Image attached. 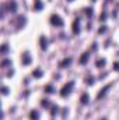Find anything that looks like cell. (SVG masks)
<instances>
[{"instance_id": "cell-19", "label": "cell", "mask_w": 119, "mask_h": 120, "mask_svg": "<svg viewBox=\"0 0 119 120\" xmlns=\"http://www.w3.org/2000/svg\"><path fill=\"white\" fill-rule=\"evenodd\" d=\"M8 63H10V61H8V59H4V60H3V63H1V66L4 67V66H7Z\"/></svg>"}, {"instance_id": "cell-5", "label": "cell", "mask_w": 119, "mask_h": 120, "mask_svg": "<svg viewBox=\"0 0 119 120\" xmlns=\"http://www.w3.org/2000/svg\"><path fill=\"white\" fill-rule=\"evenodd\" d=\"M21 61H23V64H24V66H27V64H30V63H31V57H30V55H28L27 52L23 55V60H21Z\"/></svg>"}, {"instance_id": "cell-11", "label": "cell", "mask_w": 119, "mask_h": 120, "mask_svg": "<svg viewBox=\"0 0 119 120\" xmlns=\"http://www.w3.org/2000/svg\"><path fill=\"white\" fill-rule=\"evenodd\" d=\"M95 66H97V67H104V66H105V59H98L97 63H95Z\"/></svg>"}, {"instance_id": "cell-2", "label": "cell", "mask_w": 119, "mask_h": 120, "mask_svg": "<svg viewBox=\"0 0 119 120\" xmlns=\"http://www.w3.org/2000/svg\"><path fill=\"white\" fill-rule=\"evenodd\" d=\"M51 24L55 25V27H62V25H63V20L60 18L58 14H55V15L51 17Z\"/></svg>"}, {"instance_id": "cell-18", "label": "cell", "mask_w": 119, "mask_h": 120, "mask_svg": "<svg viewBox=\"0 0 119 120\" xmlns=\"http://www.w3.org/2000/svg\"><path fill=\"white\" fill-rule=\"evenodd\" d=\"M45 91H46V92H53V88H52L51 85H48V87H45Z\"/></svg>"}, {"instance_id": "cell-16", "label": "cell", "mask_w": 119, "mask_h": 120, "mask_svg": "<svg viewBox=\"0 0 119 120\" xmlns=\"http://www.w3.org/2000/svg\"><path fill=\"white\" fill-rule=\"evenodd\" d=\"M42 8V3L41 1H36V4H35V10H41Z\"/></svg>"}, {"instance_id": "cell-10", "label": "cell", "mask_w": 119, "mask_h": 120, "mask_svg": "<svg viewBox=\"0 0 119 120\" xmlns=\"http://www.w3.org/2000/svg\"><path fill=\"white\" fill-rule=\"evenodd\" d=\"M38 117H39V116H38V112H36V110H32V112L30 113V119L31 120H38Z\"/></svg>"}, {"instance_id": "cell-9", "label": "cell", "mask_w": 119, "mask_h": 120, "mask_svg": "<svg viewBox=\"0 0 119 120\" xmlns=\"http://www.w3.org/2000/svg\"><path fill=\"white\" fill-rule=\"evenodd\" d=\"M80 101H81V103H83V105H87V103H88V95H87V94H83Z\"/></svg>"}, {"instance_id": "cell-8", "label": "cell", "mask_w": 119, "mask_h": 120, "mask_svg": "<svg viewBox=\"0 0 119 120\" xmlns=\"http://www.w3.org/2000/svg\"><path fill=\"white\" fill-rule=\"evenodd\" d=\"M32 75H34L35 78H39V77H42V70H41V68H36V70L32 73Z\"/></svg>"}, {"instance_id": "cell-4", "label": "cell", "mask_w": 119, "mask_h": 120, "mask_svg": "<svg viewBox=\"0 0 119 120\" xmlns=\"http://www.w3.org/2000/svg\"><path fill=\"white\" fill-rule=\"evenodd\" d=\"M79 32H80V21L74 20V22H73V34H79Z\"/></svg>"}, {"instance_id": "cell-23", "label": "cell", "mask_w": 119, "mask_h": 120, "mask_svg": "<svg viewBox=\"0 0 119 120\" xmlns=\"http://www.w3.org/2000/svg\"><path fill=\"white\" fill-rule=\"evenodd\" d=\"M67 1H73V0H67Z\"/></svg>"}, {"instance_id": "cell-20", "label": "cell", "mask_w": 119, "mask_h": 120, "mask_svg": "<svg viewBox=\"0 0 119 120\" xmlns=\"http://www.w3.org/2000/svg\"><path fill=\"white\" fill-rule=\"evenodd\" d=\"M1 91H3V94H4V95H7V88H6V87H3Z\"/></svg>"}, {"instance_id": "cell-21", "label": "cell", "mask_w": 119, "mask_h": 120, "mask_svg": "<svg viewBox=\"0 0 119 120\" xmlns=\"http://www.w3.org/2000/svg\"><path fill=\"white\" fill-rule=\"evenodd\" d=\"M114 68H115V70H119V63H115V64H114Z\"/></svg>"}, {"instance_id": "cell-13", "label": "cell", "mask_w": 119, "mask_h": 120, "mask_svg": "<svg viewBox=\"0 0 119 120\" xmlns=\"http://www.w3.org/2000/svg\"><path fill=\"white\" fill-rule=\"evenodd\" d=\"M69 64H70V59H64L60 63V67H66V66H69Z\"/></svg>"}, {"instance_id": "cell-3", "label": "cell", "mask_w": 119, "mask_h": 120, "mask_svg": "<svg viewBox=\"0 0 119 120\" xmlns=\"http://www.w3.org/2000/svg\"><path fill=\"white\" fill-rule=\"evenodd\" d=\"M90 59V52H86V53H83L81 55V57H80V64H86Z\"/></svg>"}, {"instance_id": "cell-24", "label": "cell", "mask_w": 119, "mask_h": 120, "mask_svg": "<svg viewBox=\"0 0 119 120\" xmlns=\"http://www.w3.org/2000/svg\"><path fill=\"white\" fill-rule=\"evenodd\" d=\"M102 120H105V119H102Z\"/></svg>"}, {"instance_id": "cell-15", "label": "cell", "mask_w": 119, "mask_h": 120, "mask_svg": "<svg viewBox=\"0 0 119 120\" xmlns=\"http://www.w3.org/2000/svg\"><path fill=\"white\" fill-rule=\"evenodd\" d=\"M86 84H88V85H92V84H94V78H92V77H88V78L86 80Z\"/></svg>"}, {"instance_id": "cell-12", "label": "cell", "mask_w": 119, "mask_h": 120, "mask_svg": "<svg viewBox=\"0 0 119 120\" xmlns=\"http://www.w3.org/2000/svg\"><path fill=\"white\" fill-rule=\"evenodd\" d=\"M8 10H10L11 13H14V11L17 10V6H16V3H13V1H11V3H10V6H8Z\"/></svg>"}, {"instance_id": "cell-7", "label": "cell", "mask_w": 119, "mask_h": 120, "mask_svg": "<svg viewBox=\"0 0 119 120\" xmlns=\"http://www.w3.org/2000/svg\"><path fill=\"white\" fill-rule=\"evenodd\" d=\"M39 42H41V48H42V49H44V50H45V49H46V46H48V41H46V39H45V38H44V36H42V38H41V41H39Z\"/></svg>"}, {"instance_id": "cell-17", "label": "cell", "mask_w": 119, "mask_h": 120, "mask_svg": "<svg viewBox=\"0 0 119 120\" xmlns=\"http://www.w3.org/2000/svg\"><path fill=\"white\" fill-rule=\"evenodd\" d=\"M42 106L44 108H49V102L48 101H42Z\"/></svg>"}, {"instance_id": "cell-14", "label": "cell", "mask_w": 119, "mask_h": 120, "mask_svg": "<svg viewBox=\"0 0 119 120\" xmlns=\"http://www.w3.org/2000/svg\"><path fill=\"white\" fill-rule=\"evenodd\" d=\"M0 50H1V53H7V52H8V48H7V45H6V43H3Z\"/></svg>"}, {"instance_id": "cell-1", "label": "cell", "mask_w": 119, "mask_h": 120, "mask_svg": "<svg viewBox=\"0 0 119 120\" xmlns=\"http://www.w3.org/2000/svg\"><path fill=\"white\" fill-rule=\"evenodd\" d=\"M73 87H74V82L73 81H70V82H67L66 85H63V88L60 90V94H62V96H66V95H69L71 90H73Z\"/></svg>"}, {"instance_id": "cell-22", "label": "cell", "mask_w": 119, "mask_h": 120, "mask_svg": "<svg viewBox=\"0 0 119 120\" xmlns=\"http://www.w3.org/2000/svg\"><path fill=\"white\" fill-rule=\"evenodd\" d=\"M56 110H58V109H56V108L53 106V108H52V115H55V113H56Z\"/></svg>"}, {"instance_id": "cell-6", "label": "cell", "mask_w": 119, "mask_h": 120, "mask_svg": "<svg viewBox=\"0 0 119 120\" xmlns=\"http://www.w3.org/2000/svg\"><path fill=\"white\" fill-rule=\"evenodd\" d=\"M109 88H111V85H105V87H104L102 90H101L99 92H98V96H97V99H101V98H102V96L105 95V92H107V91L109 90Z\"/></svg>"}]
</instances>
